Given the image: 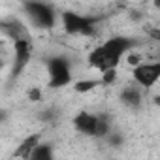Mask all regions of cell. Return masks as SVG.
<instances>
[{
	"instance_id": "4",
	"label": "cell",
	"mask_w": 160,
	"mask_h": 160,
	"mask_svg": "<svg viewBox=\"0 0 160 160\" xmlns=\"http://www.w3.org/2000/svg\"><path fill=\"white\" fill-rule=\"evenodd\" d=\"M73 128L83 134V136H91V138H98V136H108L109 134V124L108 119L91 111H79L73 117Z\"/></svg>"
},
{
	"instance_id": "1",
	"label": "cell",
	"mask_w": 160,
	"mask_h": 160,
	"mask_svg": "<svg viewBox=\"0 0 160 160\" xmlns=\"http://www.w3.org/2000/svg\"><path fill=\"white\" fill-rule=\"evenodd\" d=\"M136 43L138 42L134 38H128V36H113V38H108L104 43L96 45L89 53V64L94 70H98L100 73L117 70L121 58L128 51H132L136 47Z\"/></svg>"
},
{
	"instance_id": "2",
	"label": "cell",
	"mask_w": 160,
	"mask_h": 160,
	"mask_svg": "<svg viewBox=\"0 0 160 160\" xmlns=\"http://www.w3.org/2000/svg\"><path fill=\"white\" fill-rule=\"evenodd\" d=\"M47 68V87L49 89H64L72 85L73 75H72V66L66 57H49L45 62Z\"/></svg>"
},
{
	"instance_id": "10",
	"label": "cell",
	"mask_w": 160,
	"mask_h": 160,
	"mask_svg": "<svg viewBox=\"0 0 160 160\" xmlns=\"http://www.w3.org/2000/svg\"><path fill=\"white\" fill-rule=\"evenodd\" d=\"M27 160H55V149L53 145L42 141L40 145H36V149L28 154Z\"/></svg>"
},
{
	"instance_id": "8",
	"label": "cell",
	"mask_w": 160,
	"mask_h": 160,
	"mask_svg": "<svg viewBox=\"0 0 160 160\" xmlns=\"http://www.w3.org/2000/svg\"><path fill=\"white\" fill-rule=\"evenodd\" d=\"M42 143V139H40V134H32V136H28V138H25L23 139V143L17 147V151H15V156L17 158H23V160H27L28 158V154L36 149V145H40Z\"/></svg>"
},
{
	"instance_id": "11",
	"label": "cell",
	"mask_w": 160,
	"mask_h": 160,
	"mask_svg": "<svg viewBox=\"0 0 160 160\" xmlns=\"http://www.w3.org/2000/svg\"><path fill=\"white\" fill-rule=\"evenodd\" d=\"M100 85H102V79H79V81L73 83V91L79 94H85V92L94 91Z\"/></svg>"
},
{
	"instance_id": "12",
	"label": "cell",
	"mask_w": 160,
	"mask_h": 160,
	"mask_svg": "<svg viewBox=\"0 0 160 160\" xmlns=\"http://www.w3.org/2000/svg\"><path fill=\"white\" fill-rule=\"evenodd\" d=\"M28 96H30V98H34V100H38V98H40V94H38V89H32V92H30Z\"/></svg>"
},
{
	"instance_id": "6",
	"label": "cell",
	"mask_w": 160,
	"mask_h": 160,
	"mask_svg": "<svg viewBox=\"0 0 160 160\" xmlns=\"http://www.w3.org/2000/svg\"><path fill=\"white\" fill-rule=\"evenodd\" d=\"M132 79L139 89H152L160 81V60L154 62H139L132 68Z\"/></svg>"
},
{
	"instance_id": "5",
	"label": "cell",
	"mask_w": 160,
	"mask_h": 160,
	"mask_svg": "<svg viewBox=\"0 0 160 160\" xmlns=\"http://www.w3.org/2000/svg\"><path fill=\"white\" fill-rule=\"evenodd\" d=\"M60 23L66 34L70 36H91L96 27V19L89 15H81L75 12H62Z\"/></svg>"
},
{
	"instance_id": "3",
	"label": "cell",
	"mask_w": 160,
	"mask_h": 160,
	"mask_svg": "<svg viewBox=\"0 0 160 160\" xmlns=\"http://www.w3.org/2000/svg\"><path fill=\"white\" fill-rule=\"evenodd\" d=\"M23 10L27 13V17L30 19V23L40 28V30H51L57 27L58 15L55 12V8L51 4H43V2H25Z\"/></svg>"
},
{
	"instance_id": "9",
	"label": "cell",
	"mask_w": 160,
	"mask_h": 160,
	"mask_svg": "<svg viewBox=\"0 0 160 160\" xmlns=\"http://www.w3.org/2000/svg\"><path fill=\"white\" fill-rule=\"evenodd\" d=\"M121 100L124 106L128 108H138L141 106V91L139 87H126L122 92H121Z\"/></svg>"
},
{
	"instance_id": "7",
	"label": "cell",
	"mask_w": 160,
	"mask_h": 160,
	"mask_svg": "<svg viewBox=\"0 0 160 160\" xmlns=\"http://www.w3.org/2000/svg\"><path fill=\"white\" fill-rule=\"evenodd\" d=\"M32 57V42L27 36H17L13 40V75H19Z\"/></svg>"
}]
</instances>
